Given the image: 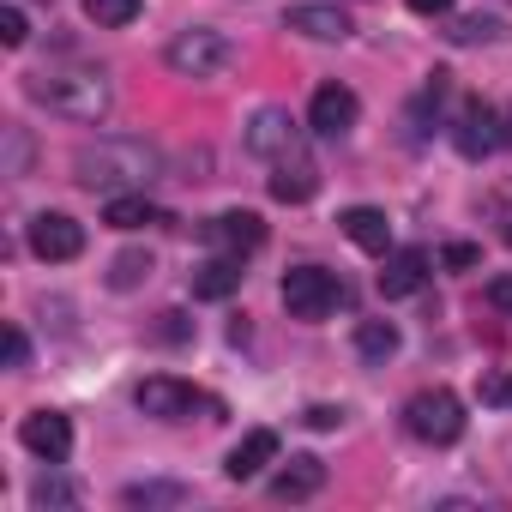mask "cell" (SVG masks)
I'll use <instances>...</instances> for the list:
<instances>
[{
	"mask_svg": "<svg viewBox=\"0 0 512 512\" xmlns=\"http://www.w3.org/2000/svg\"><path fill=\"white\" fill-rule=\"evenodd\" d=\"M500 235H506V241H512V211H506V229H500Z\"/></svg>",
	"mask_w": 512,
	"mask_h": 512,
	"instance_id": "836d02e7",
	"label": "cell"
},
{
	"mask_svg": "<svg viewBox=\"0 0 512 512\" xmlns=\"http://www.w3.org/2000/svg\"><path fill=\"white\" fill-rule=\"evenodd\" d=\"M103 223L109 229H145V223H163V211L145 193H109L103 199Z\"/></svg>",
	"mask_w": 512,
	"mask_h": 512,
	"instance_id": "ffe728a7",
	"label": "cell"
},
{
	"mask_svg": "<svg viewBox=\"0 0 512 512\" xmlns=\"http://www.w3.org/2000/svg\"><path fill=\"white\" fill-rule=\"evenodd\" d=\"M356 350H362V362L398 356V326H392V320H362V326H356Z\"/></svg>",
	"mask_w": 512,
	"mask_h": 512,
	"instance_id": "44dd1931",
	"label": "cell"
},
{
	"mask_svg": "<svg viewBox=\"0 0 512 512\" xmlns=\"http://www.w3.org/2000/svg\"><path fill=\"white\" fill-rule=\"evenodd\" d=\"M338 422H344L338 404H314V410H308V428H338Z\"/></svg>",
	"mask_w": 512,
	"mask_h": 512,
	"instance_id": "1f68e13d",
	"label": "cell"
},
{
	"mask_svg": "<svg viewBox=\"0 0 512 512\" xmlns=\"http://www.w3.org/2000/svg\"><path fill=\"white\" fill-rule=\"evenodd\" d=\"M284 31L314 37V43H344L356 25H350L344 7H332V0H308V7H290V13H284Z\"/></svg>",
	"mask_w": 512,
	"mask_h": 512,
	"instance_id": "7c38bea8",
	"label": "cell"
},
{
	"mask_svg": "<svg viewBox=\"0 0 512 512\" xmlns=\"http://www.w3.org/2000/svg\"><path fill=\"white\" fill-rule=\"evenodd\" d=\"M320 488H326V464H320L314 452H296V458L272 476V494H278V500H314Z\"/></svg>",
	"mask_w": 512,
	"mask_h": 512,
	"instance_id": "ac0fdd59",
	"label": "cell"
},
{
	"mask_svg": "<svg viewBox=\"0 0 512 512\" xmlns=\"http://www.w3.org/2000/svg\"><path fill=\"white\" fill-rule=\"evenodd\" d=\"M133 398H139V410L157 416V422H187L193 410L223 416V404H217L211 392H199V386H187V380H175V374H151V380H139Z\"/></svg>",
	"mask_w": 512,
	"mask_h": 512,
	"instance_id": "5b68a950",
	"label": "cell"
},
{
	"mask_svg": "<svg viewBox=\"0 0 512 512\" xmlns=\"http://www.w3.org/2000/svg\"><path fill=\"white\" fill-rule=\"evenodd\" d=\"M31 500H37V506H79V482H67V476H37V482H31Z\"/></svg>",
	"mask_w": 512,
	"mask_h": 512,
	"instance_id": "d4e9b609",
	"label": "cell"
},
{
	"mask_svg": "<svg viewBox=\"0 0 512 512\" xmlns=\"http://www.w3.org/2000/svg\"><path fill=\"white\" fill-rule=\"evenodd\" d=\"M500 314H512V272H500V278H488V290H482Z\"/></svg>",
	"mask_w": 512,
	"mask_h": 512,
	"instance_id": "f546056e",
	"label": "cell"
},
{
	"mask_svg": "<svg viewBox=\"0 0 512 512\" xmlns=\"http://www.w3.org/2000/svg\"><path fill=\"white\" fill-rule=\"evenodd\" d=\"M320 193V169L296 151V157H284V163H272V199H284V205H308Z\"/></svg>",
	"mask_w": 512,
	"mask_h": 512,
	"instance_id": "e0dca14e",
	"label": "cell"
},
{
	"mask_svg": "<svg viewBox=\"0 0 512 512\" xmlns=\"http://www.w3.org/2000/svg\"><path fill=\"white\" fill-rule=\"evenodd\" d=\"M338 229L362 247V253H392V223H386V211H374V205H350L344 217H338Z\"/></svg>",
	"mask_w": 512,
	"mask_h": 512,
	"instance_id": "2e32d148",
	"label": "cell"
},
{
	"mask_svg": "<svg viewBox=\"0 0 512 512\" xmlns=\"http://www.w3.org/2000/svg\"><path fill=\"white\" fill-rule=\"evenodd\" d=\"M356 115H362V103H356L350 85H320L314 103H308V127H314L320 139H344V133L356 127Z\"/></svg>",
	"mask_w": 512,
	"mask_h": 512,
	"instance_id": "8fae6325",
	"label": "cell"
},
{
	"mask_svg": "<svg viewBox=\"0 0 512 512\" xmlns=\"http://www.w3.org/2000/svg\"><path fill=\"white\" fill-rule=\"evenodd\" d=\"M31 103H43L49 115H61V121H103L109 115V103H115V85H109V73L103 67H43V73H31Z\"/></svg>",
	"mask_w": 512,
	"mask_h": 512,
	"instance_id": "7a4b0ae2",
	"label": "cell"
},
{
	"mask_svg": "<svg viewBox=\"0 0 512 512\" xmlns=\"http://www.w3.org/2000/svg\"><path fill=\"white\" fill-rule=\"evenodd\" d=\"M31 253L49 260V266H67V260L85 253V229L67 211H43V217H31Z\"/></svg>",
	"mask_w": 512,
	"mask_h": 512,
	"instance_id": "52a82bcc",
	"label": "cell"
},
{
	"mask_svg": "<svg viewBox=\"0 0 512 512\" xmlns=\"http://www.w3.org/2000/svg\"><path fill=\"white\" fill-rule=\"evenodd\" d=\"M452 145H458L464 157H488V151L500 145V115L470 97V103L458 109V121H452Z\"/></svg>",
	"mask_w": 512,
	"mask_h": 512,
	"instance_id": "4fadbf2b",
	"label": "cell"
},
{
	"mask_svg": "<svg viewBox=\"0 0 512 512\" xmlns=\"http://www.w3.org/2000/svg\"><path fill=\"white\" fill-rule=\"evenodd\" d=\"M440 260H446V266H452V272H470V266H476V260H482V247H470V241H452V247H446V253H440Z\"/></svg>",
	"mask_w": 512,
	"mask_h": 512,
	"instance_id": "f1b7e54d",
	"label": "cell"
},
{
	"mask_svg": "<svg viewBox=\"0 0 512 512\" xmlns=\"http://www.w3.org/2000/svg\"><path fill=\"white\" fill-rule=\"evenodd\" d=\"M266 464H278V434H272V428H253V434L235 440V452L223 458V476H229V482H253Z\"/></svg>",
	"mask_w": 512,
	"mask_h": 512,
	"instance_id": "9a60e30c",
	"label": "cell"
},
{
	"mask_svg": "<svg viewBox=\"0 0 512 512\" xmlns=\"http://www.w3.org/2000/svg\"><path fill=\"white\" fill-rule=\"evenodd\" d=\"M157 175H163V151L151 139L109 133V139L73 151V181L91 187V193H145Z\"/></svg>",
	"mask_w": 512,
	"mask_h": 512,
	"instance_id": "6da1fadb",
	"label": "cell"
},
{
	"mask_svg": "<svg viewBox=\"0 0 512 512\" xmlns=\"http://www.w3.org/2000/svg\"><path fill=\"white\" fill-rule=\"evenodd\" d=\"M410 13H452V0H410Z\"/></svg>",
	"mask_w": 512,
	"mask_h": 512,
	"instance_id": "d6a6232c",
	"label": "cell"
},
{
	"mask_svg": "<svg viewBox=\"0 0 512 512\" xmlns=\"http://www.w3.org/2000/svg\"><path fill=\"white\" fill-rule=\"evenodd\" d=\"M205 247L247 260V253H260V247H266V223L253 217V211H223V217H211V223H205Z\"/></svg>",
	"mask_w": 512,
	"mask_h": 512,
	"instance_id": "30bf717a",
	"label": "cell"
},
{
	"mask_svg": "<svg viewBox=\"0 0 512 512\" xmlns=\"http://www.w3.org/2000/svg\"><path fill=\"white\" fill-rule=\"evenodd\" d=\"M241 290V260L235 253H211L205 266H193V296L199 302H229Z\"/></svg>",
	"mask_w": 512,
	"mask_h": 512,
	"instance_id": "d6986e66",
	"label": "cell"
},
{
	"mask_svg": "<svg viewBox=\"0 0 512 512\" xmlns=\"http://www.w3.org/2000/svg\"><path fill=\"white\" fill-rule=\"evenodd\" d=\"M145 278H151V253L145 247H127V253L109 260V290H139Z\"/></svg>",
	"mask_w": 512,
	"mask_h": 512,
	"instance_id": "7402d4cb",
	"label": "cell"
},
{
	"mask_svg": "<svg viewBox=\"0 0 512 512\" xmlns=\"http://www.w3.org/2000/svg\"><path fill=\"white\" fill-rule=\"evenodd\" d=\"M476 398H482V404H494V410H512V368L482 374V380H476Z\"/></svg>",
	"mask_w": 512,
	"mask_h": 512,
	"instance_id": "484cf974",
	"label": "cell"
},
{
	"mask_svg": "<svg viewBox=\"0 0 512 512\" xmlns=\"http://www.w3.org/2000/svg\"><path fill=\"white\" fill-rule=\"evenodd\" d=\"M229 61H235V43H229L223 31H211V25H187V31H175V43H169V67H175L181 79H217Z\"/></svg>",
	"mask_w": 512,
	"mask_h": 512,
	"instance_id": "277c9868",
	"label": "cell"
},
{
	"mask_svg": "<svg viewBox=\"0 0 512 512\" xmlns=\"http://www.w3.org/2000/svg\"><path fill=\"white\" fill-rule=\"evenodd\" d=\"M25 356H31L25 332H19V326H7V368H25Z\"/></svg>",
	"mask_w": 512,
	"mask_h": 512,
	"instance_id": "4dcf8cb0",
	"label": "cell"
},
{
	"mask_svg": "<svg viewBox=\"0 0 512 512\" xmlns=\"http://www.w3.org/2000/svg\"><path fill=\"white\" fill-rule=\"evenodd\" d=\"M500 31H506V25H500L494 13H464V19H452L446 37H452V43H494Z\"/></svg>",
	"mask_w": 512,
	"mask_h": 512,
	"instance_id": "cb8c5ba5",
	"label": "cell"
},
{
	"mask_svg": "<svg viewBox=\"0 0 512 512\" xmlns=\"http://www.w3.org/2000/svg\"><path fill=\"white\" fill-rule=\"evenodd\" d=\"M404 428L422 440V446H452L464 434V404L446 392V386H422L410 404H404Z\"/></svg>",
	"mask_w": 512,
	"mask_h": 512,
	"instance_id": "3957f363",
	"label": "cell"
},
{
	"mask_svg": "<svg viewBox=\"0 0 512 512\" xmlns=\"http://www.w3.org/2000/svg\"><path fill=\"white\" fill-rule=\"evenodd\" d=\"M338 302H344V284H338L326 266H296V272H284V308H290V320H326Z\"/></svg>",
	"mask_w": 512,
	"mask_h": 512,
	"instance_id": "8992f818",
	"label": "cell"
},
{
	"mask_svg": "<svg viewBox=\"0 0 512 512\" xmlns=\"http://www.w3.org/2000/svg\"><path fill=\"white\" fill-rule=\"evenodd\" d=\"M0 43H7V49H25V43H31V19H25L19 7L0 13Z\"/></svg>",
	"mask_w": 512,
	"mask_h": 512,
	"instance_id": "4316f807",
	"label": "cell"
},
{
	"mask_svg": "<svg viewBox=\"0 0 512 512\" xmlns=\"http://www.w3.org/2000/svg\"><path fill=\"white\" fill-rule=\"evenodd\" d=\"M157 500H181V488H163V482H145V488H127V506H157Z\"/></svg>",
	"mask_w": 512,
	"mask_h": 512,
	"instance_id": "83f0119b",
	"label": "cell"
},
{
	"mask_svg": "<svg viewBox=\"0 0 512 512\" xmlns=\"http://www.w3.org/2000/svg\"><path fill=\"white\" fill-rule=\"evenodd\" d=\"M247 151L266 157V163H284V157L302 151V127H296L284 109H260V115L247 121Z\"/></svg>",
	"mask_w": 512,
	"mask_h": 512,
	"instance_id": "ba28073f",
	"label": "cell"
},
{
	"mask_svg": "<svg viewBox=\"0 0 512 512\" xmlns=\"http://www.w3.org/2000/svg\"><path fill=\"white\" fill-rule=\"evenodd\" d=\"M19 440H25L43 464H67V458H73V422H67L61 410H31V416L19 422Z\"/></svg>",
	"mask_w": 512,
	"mask_h": 512,
	"instance_id": "9c48e42d",
	"label": "cell"
},
{
	"mask_svg": "<svg viewBox=\"0 0 512 512\" xmlns=\"http://www.w3.org/2000/svg\"><path fill=\"white\" fill-rule=\"evenodd\" d=\"M428 284V253L422 247H392L386 253V272H380V296L398 302V296H416Z\"/></svg>",
	"mask_w": 512,
	"mask_h": 512,
	"instance_id": "5bb4252c",
	"label": "cell"
},
{
	"mask_svg": "<svg viewBox=\"0 0 512 512\" xmlns=\"http://www.w3.org/2000/svg\"><path fill=\"white\" fill-rule=\"evenodd\" d=\"M85 19L97 31H121V25L139 19V0H85Z\"/></svg>",
	"mask_w": 512,
	"mask_h": 512,
	"instance_id": "603a6c76",
	"label": "cell"
}]
</instances>
